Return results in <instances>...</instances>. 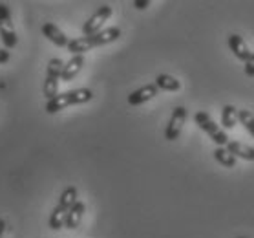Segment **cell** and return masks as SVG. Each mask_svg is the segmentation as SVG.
Wrapping results in <instances>:
<instances>
[{
    "instance_id": "1",
    "label": "cell",
    "mask_w": 254,
    "mask_h": 238,
    "mask_svg": "<svg viewBox=\"0 0 254 238\" xmlns=\"http://www.w3.org/2000/svg\"><path fill=\"white\" fill-rule=\"evenodd\" d=\"M93 92L90 88H77V90H69V92L59 93L57 97H53L52 101L46 103V108L44 110L48 114H57V112L64 110L71 105H82V103H88L92 101Z\"/></svg>"
},
{
    "instance_id": "2",
    "label": "cell",
    "mask_w": 254,
    "mask_h": 238,
    "mask_svg": "<svg viewBox=\"0 0 254 238\" xmlns=\"http://www.w3.org/2000/svg\"><path fill=\"white\" fill-rule=\"evenodd\" d=\"M194 121H196V125L201 128L203 132L210 136V140H212L218 147H227V145H229V136L225 134V130L218 127V125L214 123V119L208 116L207 112H197L196 116H194Z\"/></svg>"
},
{
    "instance_id": "3",
    "label": "cell",
    "mask_w": 254,
    "mask_h": 238,
    "mask_svg": "<svg viewBox=\"0 0 254 238\" xmlns=\"http://www.w3.org/2000/svg\"><path fill=\"white\" fill-rule=\"evenodd\" d=\"M0 37H2L7 50L17 46L18 39L17 33H15V28H13L11 11H9L7 4H0Z\"/></svg>"
},
{
    "instance_id": "4",
    "label": "cell",
    "mask_w": 254,
    "mask_h": 238,
    "mask_svg": "<svg viewBox=\"0 0 254 238\" xmlns=\"http://www.w3.org/2000/svg\"><path fill=\"white\" fill-rule=\"evenodd\" d=\"M112 17V7L108 4L97 7V11L93 13L92 17L88 18L84 26H82V33L86 37H93L97 35L99 31H103V24Z\"/></svg>"
},
{
    "instance_id": "5",
    "label": "cell",
    "mask_w": 254,
    "mask_h": 238,
    "mask_svg": "<svg viewBox=\"0 0 254 238\" xmlns=\"http://www.w3.org/2000/svg\"><path fill=\"white\" fill-rule=\"evenodd\" d=\"M185 121H187V108L185 106H176L172 116H170V121H168L167 128H165V140L168 141L178 140L181 130H183Z\"/></svg>"
},
{
    "instance_id": "6",
    "label": "cell",
    "mask_w": 254,
    "mask_h": 238,
    "mask_svg": "<svg viewBox=\"0 0 254 238\" xmlns=\"http://www.w3.org/2000/svg\"><path fill=\"white\" fill-rule=\"evenodd\" d=\"M119 37H121V29L114 26V28H106L103 31H99L97 35L86 37V39L90 48H97V46H104V44H110V42H116Z\"/></svg>"
},
{
    "instance_id": "7",
    "label": "cell",
    "mask_w": 254,
    "mask_h": 238,
    "mask_svg": "<svg viewBox=\"0 0 254 238\" xmlns=\"http://www.w3.org/2000/svg\"><path fill=\"white\" fill-rule=\"evenodd\" d=\"M157 90H159V88L156 86V82H154V84L141 86L139 90H135V92H132L130 95H128V103H130L132 106L143 105V103H146V101H150V99L156 97Z\"/></svg>"
},
{
    "instance_id": "8",
    "label": "cell",
    "mask_w": 254,
    "mask_h": 238,
    "mask_svg": "<svg viewBox=\"0 0 254 238\" xmlns=\"http://www.w3.org/2000/svg\"><path fill=\"white\" fill-rule=\"evenodd\" d=\"M229 48H231V52L234 53V57H236L238 61H243V63H247L249 57L253 55V52H251L249 46L245 44V41H243L240 35H236V33L229 35Z\"/></svg>"
},
{
    "instance_id": "9",
    "label": "cell",
    "mask_w": 254,
    "mask_h": 238,
    "mask_svg": "<svg viewBox=\"0 0 254 238\" xmlns=\"http://www.w3.org/2000/svg\"><path fill=\"white\" fill-rule=\"evenodd\" d=\"M42 33H44V37H48V39H50L55 46H61V48L66 46V48H68V44H69L68 37L64 35V31H61L55 24L46 22L44 26H42Z\"/></svg>"
},
{
    "instance_id": "10",
    "label": "cell",
    "mask_w": 254,
    "mask_h": 238,
    "mask_svg": "<svg viewBox=\"0 0 254 238\" xmlns=\"http://www.w3.org/2000/svg\"><path fill=\"white\" fill-rule=\"evenodd\" d=\"M227 151L231 152L234 158H242L247 161H254V147H249L242 141H229Z\"/></svg>"
},
{
    "instance_id": "11",
    "label": "cell",
    "mask_w": 254,
    "mask_h": 238,
    "mask_svg": "<svg viewBox=\"0 0 254 238\" xmlns=\"http://www.w3.org/2000/svg\"><path fill=\"white\" fill-rule=\"evenodd\" d=\"M82 64H84V57H82V55H73V57L66 63V66H64V72H63V77H61V79H63L64 82L71 81V79L81 72Z\"/></svg>"
},
{
    "instance_id": "12",
    "label": "cell",
    "mask_w": 254,
    "mask_h": 238,
    "mask_svg": "<svg viewBox=\"0 0 254 238\" xmlns=\"http://www.w3.org/2000/svg\"><path fill=\"white\" fill-rule=\"evenodd\" d=\"M84 203L82 202H77L71 209H69L68 213V218H66V229H77V227L81 226V222H82V216H84Z\"/></svg>"
},
{
    "instance_id": "13",
    "label": "cell",
    "mask_w": 254,
    "mask_h": 238,
    "mask_svg": "<svg viewBox=\"0 0 254 238\" xmlns=\"http://www.w3.org/2000/svg\"><path fill=\"white\" fill-rule=\"evenodd\" d=\"M238 119H240V110H238L236 106L232 105L223 106V110H221V125H223V128H227V130L234 128Z\"/></svg>"
},
{
    "instance_id": "14",
    "label": "cell",
    "mask_w": 254,
    "mask_h": 238,
    "mask_svg": "<svg viewBox=\"0 0 254 238\" xmlns=\"http://www.w3.org/2000/svg\"><path fill=\"white\" fill-rule=\"evenodd\" d=\"M156 86L159 90H165V92H178L179 88H181V82L176 77L168 76V74H161L156 79Z\"/></svg>"
},
{
    "instance_id": "15",
    "label": "cell",
    "mask_w": 254,
    "mask_h": 238,
    "mask_svg": "<svg viewBox=\"0 0 254 238\" xmlns=\"http://www.w3.org/2000/svg\"><path fill=\"white\" fill-rule=\"evenodd\" d=\"M68 213H69V211H66L64 207H61V205H57V207L53 209L52 216H50V227H52L53 231H59V229L66 227V218H68Z\"/></svg>"
},
{
    "instance_id": "16",
    "label": "cell",
    "mask_w": 254,
    "mask_h": 238,
    "mask_svg": "<svg viewBox=\"0 0 254 238\" xmlns=\"http://www.w3.org/2000/svg\"><path fill=\"white\" fill-rule=\"evenodd\" d=\"M214 158H216V161L220 163V165H223L225 168L236 167V158L227 151V147H218V149L214 151Z\"/></svg>"
},
{
    "instance_id": "17",
    "label": "cell",
    "mask_w": 254,
    "mask_h": 238,
    "mask_svg": "<svg viewBox=\"0 0 254 238\" xmlns=\"http://www.w3.org/2000/svg\"><path fill=\"white\" fill-rule=\"evenodd\" d=\"M77 202H79V200H77V189L73 185L66 187L63 191V194H61V198H59V205L64 207L66 211L71 209Z\"/></svg>"
},
{
    "instance_id": "18",
    "label": "cell",
    "mask_w": 254,
    "mask_h": 238,
    "mask_svg": "<svg viewBox=\"0 0 254 238\" xmlns=\"http://www.w3.org/2000/svg\"><path fill=\"white\" fill-rule=\"evenodd\" d=\"M59 79L57 77H52V76H46V79H44V97L48 99V101H52L53 97H57L59 93Z\"/></svg>"
},
{
    "instance_id": "19",
    "label": "cell",
    "mask_w": 254,
    "mask_h": 238,
    "mask_svg": "<svg viewBox=\"0 0 254 238\" xmlns=\"http://www.w3.org/2000/svg\"><path fill=\"white\" fill-rule=\"evenodd\" d=\"M64 66H66V64H64L61 59H52V61L48 63L46 76H52V77L61 79V77H63V72H64Z\"/></svg>"
},
{
    "instance_id": "20",
    "label": "cell",
    "mask_w": 254,
    "mask_h": 238,
    "mask_svg": "<svg viewBox=\"0 0 254 238\" xmlns=\"http://www.w3.org/2000/svg\"><path fill=\"white\" fill-rule=\"evenodd\" d=\"M240 121L245 128H247V132L251 134L254 138V116L251 114L249 110H240Z\"/></svg>"
},
{
    "instance_id": "21",
    "label": "cell",
    "mask_w": 254,
    "mask_h": 238,
    "mask_svg": "<svg viewBox=\"0 0 254 238\" xmlns=\"http://www.w3.org/2000/svg\"><path fill=\"white\" fill-rule=\"evenodd\" d=\"M245 74L249 77H254V53L249 57V61L245 63Z\"/></svg>"
},
{
    "instance_id": "22",
    "label": "cell",
    "mask_w": 254,
    "mask_h": 238,
    "mask_svg": "<svg viewBox=\"0 0 254 238\" xmlns=\"http://www.w3.org/2000/svg\"><path fill=\"white\" fill-rule=\"evenodd\" d=\"M132 4L135 9H146V7L150 6V0H133Z\"/></svg>"
},
{
    "instance_id": "23",
    "label": "cell",
    "mask_w": 254,
    "mask_h": 238,
    "mask_svg": "<svg viewBox=\"0 0 254 238\" xmlns=\"http://www.w3.org/2000/svg\"><path fill=\"white\" fill-rule=\"evenodd\" d=\"M9 61V52L7 50H0V64H4Z\"/></svg>"
},
{
    "instance_id": "24",
    "label": "cell",
    "mask_w": 254,
    "mask_h": 238,
    "mask_svg": "<svg viewBox=\"0 0 254 238\" xmlns=\"http://www.w3.org/2000/svg\"><path fill=\"white\" fill-rule=\"evenodd\" d=\"M4 229H6V222H4L2 218H0V237L4 235Z\"/></svg>"
}]
</instances>
